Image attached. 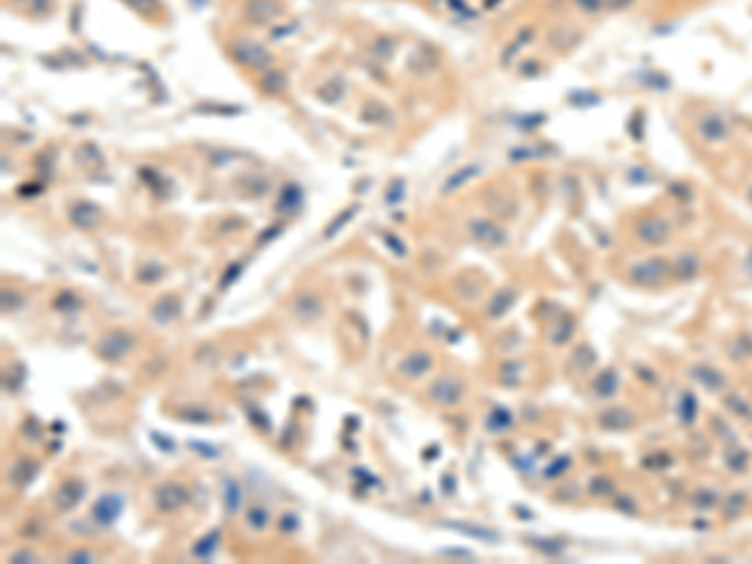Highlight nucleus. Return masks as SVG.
<instances>
[{
    "instance_id": "f03ea898",
    "label": "nucleus",
    "mask_w": 752,
    "mask_h": 564,
    "mask_svg": "<svg viewBox=\"0 0 752 564\" xmlns=\"http://www.w3.org/2000/svg\"><path fill=\"white\" fill-rule=\"evenodd\" d=\"M153 501H155V509H158V512L173 514V512H178V509H184L186 504H189L191 492L186 489L181 482H163V484H158V487H155Z\"/></svg>"
},
{
    "instance_id": "f3484780",
    "label": "nucleus",
    "mask_w": 752,
    "mask_h": 564,
    "mask_svg": "<svg viewBox=\"0 0 752 564\" xmlns=\"http://www.w3.org/2000/svg\"><path fill=\"white\" fill-rule=\"evenodd\" d=\"M261 86H264L266 93H274V96H276V93H281V91H283V86H286V83H283V75H281V73H269V75L264 78V83H261Z\"/></svg>"
},
{
    "instance_id": "0eeeda50",
    "label": "nucleus",
    "mask_w": 752,
    "mask_h": 564,
    "mask_svg": "<svg viewBox=\"0 0 752 564\" xmlns=\"http://www.w3.org/2000/svg\"><path fill=\"white\" fill-rule=\"evenodd\" d=\"M431 354L429 352H412L409 357H404L399 361V371H402L407 379H421L431 368Z\"/></svg>"
},
{
    "instance_id": "dca6fc26",
    "label": "nucleus",
    "mask_w": 752,
    "mask_h": 564,
    "mask_svg": "<svg viewBox=\"0 0 752 564\" xmlns=\"http://www.w3.org/2000/svg\"><path fill=\"white\" fill-rule=\"evenodd\" d=\"M219 539H221V532H219V530L208 532V534H203L201 539L196 541L191 552H193V557H198V559H208V557L213 554V549L219 547Z\"/></svg>"
},
{
    "instance_id": "412c9836",
    "label": "nucleus",
    "mask_w": 752,
    "mask_h": 564,
    "mask_svg": "<svg viewBox=\"0 0 752 564\" xmlns=\"http://www.w3.org/2000/svg\"><path fill=\"white\" fill-rule=\"evenodd\" d=\"M184 416H189V419H193V424H208V419H211V416H208L206 414V411H201V409H193V411H184Z\"/></svg>"
},
{
    "instance_id": "1a4fd4ad",
    "label": "nucleus",
    "mask_w": 752,
    "mask_h": 564,
    "mask_svg": "<svg viewBox=\"0 0 752 564\" xmlns=\"http://www.w3.org/2000/svg\"><path fill=\"white\" fill-rule=\"evenodd\" d=\"M469 231L474 233V236L479 238L482 243H494V246H502V243L506 241L504 236V231L499 229V226H494L492 221H474V224L469 226Z\"/></svg>"
},
{
    "instance_id": "423d86ee",
    "label": "nucleus",
    "mask_w": 752,
    "mask_h": 564,
    "mask_svg": "<svg viewBox=\"0 0 752 564\" xmlns=\"http://www.w3.org/2000/svg\"><path fill=\"white\" fill-rule=\"evenodd\" d=\"M83 496H86V484H83L81 479H68V482H63L60 487H58L56 507L58 509H73L81 504Z\"/></svg>"
},
{
    "instance_id": "9b49d317",
    "label": "nucleus",
    "mask_w": 752,
    "mask_h": 564,
    "mask_svg": "<svg viewBox=\"0 0 752 564\" xmlns=\"http://www.w3.org/2000/svg\"><path fill=\"white\" fill-rule=\"evenodd\" d=\"M35 469H38V466H35L33 459H18L15 464L11 466V472H8V479H11V482L15 484V487H25V484H28L30 479H33Z\"/></svg>"
},
{
    "instance_id": "6e6552de",
    "label": "nucleus",
    "mask_w": 752,
    "mask_h": 564,
    "mask_svg": "<svg viewBox=\"0 0 752 564\" xmlns=\"http://www.w3.org/2000/svg\"><path fill=\"white\" fill-rule=\"evenodd\" d=\"M151 316H153L155 323H161V326L163 323H171L173 319L181 316V301L176 296H161V299L151 306Z\"/></svg>"
},
{
    "instance_id": "39448f33",
    "label": "nucleus",
    "mask_w": 752,
    "mask_h": 564,
    "mask_svg": "<svg viewBox=\"0 0 752 564\" xmlns=\"http://www.w3.org/2000/svg\"><path fill=\"white\" fill-rule=\"evenodd\" d=\"M231 53H234V58L238 60V63L243 65H251V68H264V65H269V53H266L264 46H259V43H253V41H238L231 46Z\"/></svg>"
},
{
    "instance_id": "6ab92c4d",
    "label": "nucleus",
    "mask_w": 752,
    "mask_h": 564,
    "mask_svg": "<svg viewBox=\"0 0 752 564\" xmlns=\"http://www.w3.org/2000/svg\"><path fill=\"white\" fill-rule=\"evenodd\" d=\"M351 216H354V208H351V211H344V213H341L339 219H336V224H333V226H329V229H326V238H329V236H333V233H336V231H339L341 226L346 224V219H351Z\"/></svg>"
},
{
    "instance_id": "20e7f679",
    "label": "nucleus",
    "mask_w": 752,
    "mask_h": 564,
    "mask_svg": "<svg viewBox=\"0 0 752 564\" xmlns=\"http://www.w3.org/2000/svg\"><path fill=\"white\" fill-rule=\"evenodd\" d=\"M461 394H464V384L457 376H439L434 384L429 386V399L439 406H454L459 404Z\"/></svg>"
},
{
    "instance_id": "9d476101",
    "label": "nucleus",
    "mask_w": 752,
    "mask_h": 564,
    "mask_svg": "<svg viewBox=\"0 0 752 564\" xmlns=\"http://www.w3.org/2000/svg\"><path fill=\"white\" fill-rule=\"evenodd\" d=\"M246 11L256 23H266V20H271V18H276L281 13V6L276 0H251Z\"/></svg>"
},
{
    "instance_id": "4468645a",
    "label": "nucleus",
    "mask_w": 752,
    "mask_h": 564,
    "mask_svg": "<svg viewBox=\"0 0 752 564\" xmlns=\"http://www.w3.org/2000/svg\"><path fill=\"white\" fill-rule=\"evenodd\" d=\"M241 501H243L241 484L236 482V479H226V482H224V504H226V512H229V514H236L238 509H241Z\"/></svg>"
},
{
    "instance_id": "f257e3e1",
    "label": "nucleus",
    "mask_w": 752,
    "mask_h": 564,
    "mask_svg": "<svg viewBox=\"0 0 752 564\" xmlns=\"http://www.w3.org/2000/svg\"><path fill=\"white\" fill-rule=\"evenodd\" d=\"M133 349H136V336L123 331V328H113L96 341V354L103 361H121Z\"/></svg>"
},
{
    "instance_id": "aec40b11",
    "label": "nucleus",
    "mask_w": 752,
    "mask_h": 564,
    "mask_svg": "<svg viewBox=\"0 0 752 564\" xmlns=\"http://www.w3.org/2000/svg\"><path fill=\"white\" fill-rule=\"evenodd\" d=\"M128 6H133L138 13H151L155 6V0H126Z\"/></svg>"
},
{
    "instance_id": "ddd939ff",
    "label": "nucleus",
    "mask_w": 752,
    "mask_h": 564,
    "mask_svg": "<svg viewBox=\"0 0 752 564\" xmlns=\"http://www.w3.org/2000/svg\"><path fill=\"white\" fill-rule=\"evenodd\" d=\"M70 219L81 229H93L98 224V208L91 206V203H75L73 211H70Z\"/></svg>"
},
{
    "instance_id": "7ed1b4c3",
    "label": "nucleus",
    "mask_w": 752,
    "mask_h": 564,
    "mask_svg": "<svg viewBox=\"0 0 752 564\" xmlns=\"http://www.w3.org/2000/svg\"><path fill=\"white\" fill-rule=\"evenodd\" d=\"M123 507H126V501H123L121 494L106 492V494H101L96 501H93L91 519L98 524V527H110V524H115V519L123 514Z\"/></svg>"
},
{
    "instance_id": "f8f14e48",
    "label": "nucleus",
    "mask_w": 752,
    "mask_h": 564,
    "mask_svg": "<svg viewBox=\"0 0 752 564\" xmlns=\"http://www.w3.org/2000/svg\"><path fill=\"white\" fill-rule=\"evenodd\" d=\"M293 314L299 319H304V321H314L321 314V304H319L316 296H299V299L293 301Z\"/></svg>"
},
{
    "instance_id": "a211bd4d",
    "label": "nucleus",
    "mask_w": 752,
    "mask_h": 564,
    "mask_svg": "<svg viewBox=\"0 0 752 564\" xmlns=\"http://www.w3.org/2000/svg\"><path fill=\"white\" fill-rule=\"evenodd\" d=\"M506 299H511V294H509V291H502V294L497 296V299H494L497 304L489 306V316H499L502 311H504L506 306H509V301H506Z\"/></svg>"
},
{
    "instance_id": "4be33fe9",
    "label": "nucleus",
    "mask_w": 752,
    "mask_h": 564,
    "mask_svg": "<svg viewBox=\"0 0 752 564\" xmlns=\"http://www.w3.org/2000/svg\"><path fill=\"white\" fill-rule=\"evenodd\" d=\"M93 559H96L93 552H70L68 554V562H93Z\"/></svg>"
},
{
    "instance_id": "5701e85b",
    "label": "nucleus",
    "mask_w": 752,
    "mask_h": 564,
    "mask_svg": "<svg viewBox=\"0 0 752 564\" xmlns=\"http://www.w3.org/2000/svg\"><path fill=\"white\" fill-rule=\"evenodd\" d=\"M11 562H35V554L30 549H20L11 557Z\"/></svg>"
},
{
    "instance_id": "2eb2a0df",
    "label": "nucleus",
    "mask_w": 752,
    "mask_h": 564,
    "mask_svg": "<svg viewBox=\"0 0 752 564\" xmlns=\"http://www.w3.org/2000/svg\"><path fill=\"white\" fill-rule=\"evenodd\" d=\"M246 524H248V530L264 532L271 524V512L264 507V504H251V507L246 509Z\"/></svg>"
}]
</instances>
